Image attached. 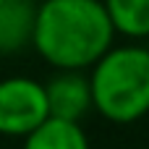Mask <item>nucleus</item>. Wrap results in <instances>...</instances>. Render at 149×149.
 Segmentation results:
<instances>
[{"instance_id": "obj_3", "label": "nucleus", "mask_w": 149, "mask_h": 149, "mask_svg": "<svg viewBox=\"0 0 149 149\" xmlns=\"http://www.w3.org/2000/svg\"><path fill=\"white\" fill-rule=\"evenodd\" d=\"M47 118L45 84L26 76L0 81V136H26Z\"/></svg>"}, {"instance_id": "obj_6", "label": "nucleus", "mask_w": 149, "mask_h": 149, "mask_svg": "<svg viewBox=\"0 0 149 149\" xmlns=\"http://www.w3.org/2000/svg\"><path fill=\"white\" fill-rule=\"evenodd\" d=\"M24 149H89V139L79 120L47 118L31 134L24 136Z\"/></svg>"}, {"instance_id": "obj_7", "label": "nucleus", "mask_w": 149, "mask_h": 149, "mask_svg": "<svg viewBox=\"0 0 149 149\" xmlns=\"http://www.w3.org/2000/svg\"><path fill=\"white\" fill-rule=\"evenodd\" d=\"M105 8L115 31L131 39L149 37V0H105Z\"/></svg>"}, {"instance_id": "obj_2", "label": "nucleus", "mask_w": 149, "mask_h": 149, "mask_svg": "<svg viewBox=\"0 0 149 149\" xmlns=\"http://www.w3.org/2000/svg\"><path fill=\"white\" fill-rule=\"evenodd\" d=\"M92 105L110 123H134L149 113V50L110 47L92 65Z\"/></svg>"}, {"instance_id": "obj_1", "label": "nucleus", "mask_w": 149, "mask_h": 149, "mask_svg": "<svg viewBox=\"0 0 149 149\" xmlns=\"http://www.w3.org/2000/svg\"><path fill=\"white\" fill-rule=\"evenodd\" d=\"M115 26L105 0H45L37 5L34 50L60 71L92 68L113 47Z\"/></svg>"}, {"instance_id": "obj_5", "label": "nucleus", "mask_w": 149, "mask_h": 149, "mask_svg": "<svg viewBox=\"0 0 149 149\" xmlns=\"http://www.w3.org/2000/svg\"><path fill=\"white\" fill-rule=\"evenodd\" d=\"M37 3L34 0H3L0 3V55L21 52L34 39Z\"/></svg>"}, {"instance_id": "obj_4", "label": "nucleus", "mask_w": 149, "mask_h": 149, "mask_svg": "<svg viewBox=\"0 0 149 149\" xmlns=\"http://www.w3.org/2000/svg\"><path fill=\"white\" fill-rule=\"evenodd\" d=\"M47 107L52 118L63 120H81L94 105H92V84L79 71H63L50 84H45Z\"/></svg>"}, {"instance_id": "obj_8", "label": "nucleus", "mask_w": 149, "mask_h": 149, "mask_svg": "<svg viewBox=\"0 0 149 149\" xmlns=\"http://www.w3.org/2000/svg\"><path fill=\"white\" fill-rule=\"evenodd\" d=\"M0 3H3V0H0Z\"/></svg>"}]
</instances>
